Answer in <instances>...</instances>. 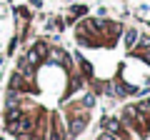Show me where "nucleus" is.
<instances>
[{"mask_svg": "<svg viewBox=\"0 0 150 140\" xmlns=\"http://www.w3.org/2000/svg\"><path fill=\"white\" fill-rule=\"evenodd\" d=\"M45 58H48L50 63H58V65H68V53H65V50H60V48H50Z\"/></svg>", "mask_w": 150, "mask_h": 140, "instance_id": "obj_3", "label": "nucleus"}, {"mask_svg": "<svg viewBox=\"0 0 150 140\" xmlns=\"http://www.w3.org/2000/svg\"><path fill=\"white\" fill-rule=\"evenodd\" d=\"M83 103H85V105H93V103H95V98H93V95H85V100H83Z\"/></svg>", "mask_w": 150, "mask_h": 140, "instance_id": "obj_12", "label": "nucleus"}, {"mask_svg": "<svg viewBox=\"0 0 150 140\" xmlns=\"http://www.w3.org/2000/svg\"><path fill=\"white\" fill-rule=\"evenodd\" d=\"M115 90H118L115 95H128V93H135V88H130V85H123V83H120V85L115 88Z\"/></svg>", "mask_w": 150, "mask_h": 140, "instance_id": "obj_10", "label": "nucleus"}, {"mask_svg": "<svg viewBox=\"0 0 150 140\" xmlns=\"http://www.w3.org/2000/svg\"><path fill=\"white\" fill-rule=\"evenodd\" d=\"M15 13H18V15H20L25 23H28V20H33V13H30V8H18Z\"/></svg>", "mask_w": 150, "mask_h": 140, "instance_id": "obj_9", "label": "nucleus"}, {"mask_svg": "<svg viewBox=\"0 0 150 140\" xmlns=\"http://www.w3.org/2000/svg\"><path fill=\"white\" fill-rule=\"evenodd\" d=\"M60 133H63V130H60L58 123H55L53 125V133H50V140H63V135H60Z\"/></svg>", "mask_w": 150, "mask_h": 140, "instance_id": "obj_11", "label": "nucleus"}, {"mask_svg": "<svg viewBox=\"0 0 150 140\" xmlns=\"http://www.w3.org/2000/svg\"><path fill=\"white\" fill-rule=\"evenodd\" d=\"M103 128H108V130H110V133H118V135H125L123 125H120L118 120H112V118H105V120H103Z\"/></svg>", "mask_w": 150, "mask_h": 140, "instance_id": "obj_6", "label": "nucleus"}, {"mask_svg": "<svg viewBox=\"0 0 150 140\" xmlns=\"http://www.w3.org/2000/svg\"><path fill=\"white\" fill-rule=\"evenodd\" d=\"M33 50H35V53L40 55V58H45V55H48V50H50V45L45 43V40H38V43L33 45Z\"/></svg>", "mask_w": 150, "mask_h": 140, "instance_id": "obj_7", "label": "nucleus"}, {"mask_svg": "<svg viewBox=\"0 0 150 140\" xmlns=\"http://www.w3.org/2000/svg\"><path fill=\"white\" fill-rule=\"evenodd\" d=\"M125 45H128L130 50L135 48V45H138V40H140V30H135V28H128V30H125Z\"/></svg>", "mask_w": 150, "mask_h": 140, "instance_id": "obj_5", "label": "nucleus"}, {"mask_svg": "<svg viewBox=\"0 0 150 140\" xmlns=\"http://www.w3.org/2000/svg\"><path fill=\"white\" fill-rule=\"evenodd\" d=\"M30 128H33V118L30 115H25V113H20L15 120H8V130H10L13 135H25V133H30Z\"/></svg>", "mask_w": 150, "mask_h": 140, "instance_id": "obj_1", "label": "nucleus"}, {"mask_svg": "<svg viewBox=\"0 0 150 140\" xmlns=\"http://www.w3.org/2000/svg\"><path fill=\"white\" fill-rule=\"evenodd\" d=\"M78 63H80V68H83V75H85V78H93V65L88 63L83 55H78Z\"/></svg>", "mask_w": 150, "mask_h": 140, "instance_id": "obj_8", "label": "nucleus"}, {"mask_svg": "<svg viewBox=\"0 0 150 140\" xmlns=\"http://www.w3.org/2000/svg\"><path fill=\"white\" fill-rule=\"evenodd\" d=\"M88 15V5H80V3H75V5H70V15H68V23H75L80 20V18Z\"/></svg>", "mask_w": 150, "mask_h": 140, "instance_id": "obj_4", "label": "nucleus"}, {"mask_svg": "<svg viewBox=\"0 0 150 140\" xmlns=\"http://www.w3.org/2000/svg\"><path fill=\"white\" fill-rule=\"evenodd\" d=\"M30 5L33 8H40V5H43V0H30Z\"/></svg>", "mask_w": 150, "mask_h": 140, "instance_id": "obj_13", "label": "nucleus"}, {"mask_svg": "<svg viewBox=\"0 0 150 140\" xmlns=\"http://www.w3.org/2000/svg\"><path fill=\"white\" fill-rule=\"evenodd\" d=\"M85 125H88V113H73L68 120V133L75 138V135H80L85 130Z\"/></svg>", "mask_w": 150, "mask_h": 140, "instance_id": "obj_2", "label": "nucleus"}]
</instances>
